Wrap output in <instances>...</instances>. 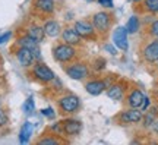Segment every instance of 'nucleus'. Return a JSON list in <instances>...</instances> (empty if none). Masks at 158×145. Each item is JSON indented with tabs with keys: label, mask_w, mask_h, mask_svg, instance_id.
<instances>
[{
	"label": "nucleus",
	"mask_w": 158,
	"mask_h": 145,
	"mask_svg": "<svg viewBox=\"0 0 158 145\" xmlns=\"http://www.w3.org/2000/svg\"><path fill=\"white\" fill-rule=\"evenodd\" d=\"M53 56L59 62H69L75 57V49L70 44H60L53 50Z\"/></svg>",
	"instance_id": "obj_1"
},
{
	"label": "nucleus",
	"mask_w": 158,
	"mask_h": 145,
	"mask_svg": "<svg viewBox=\"0 0 158 145\" xmlns=\"http://www.w3.org/2000/svg\"><path fill=\"white\" fill-rule=\"evenodd\" d=\"M59 106L63 112L75 113L81 106V101H79V97H76V95H66L59 100Z\"/></svg>",
	"instance_id": "obj_2"
},
{
	"label": "nucleus",
	"mask_w": 158,
	"mask_h": 145,
	"mask_svg": "<svg viewBox=\"0 0 158 145\" xmlns=\"http://www.w3.org/2000/svg\"><path fill=\"white\" fill-rule=\"evenodd\" d=\"M113 41L120 50H127V47H129V44H127V29L124 27H118L113 34Z\"/></svg>",
	"instance_id": "obj_3"
},
{
	"label": "nucleus",
	"mask_w": 158,
	"mask_h": 145,
	"mask_svg": "<svg viewBox=\"0 0 158 145\" xmlns=\"http://www.w3.org/2000/svg\"><path fill=\"white\" fill-rule=\"evenodd\" d=\"M92 25L94 28L98 29V31H107L108 27H110V15L106 13V12H98L94 15V21H92Z\"/></svg>",
	"instance_id": "obj_4"
},
{
	"label": "nucleus",
	"mask_w": 158,
	"mask_h": 145,
	"mask_svg": "<svg viewBox=\"0 0 158 145\" xmlns=\"http://www.w3.org/2000/svg\"><path fill=\"white\" fill-rule=\"evenodd\" d=\"M66 73L72 79H84L88 75V67L82 63H76V65H72L70 67H68Z\"/></svg>",
	"instance_id": "obj_5"
},
{
	"label": "nucleus",
	"mask_w": 158,
	"mask_h": 145,
	"mask_svg": "<svg viewBox=\"0 0 158 145\" xmlns=\"http://www.w3.org/2000/svg\"><path fill=\"white\" fill-rule=\"evenodd\" d=\"M60 126H62V130L69 136H73V135H78L82 129V123L78 122V120H66V122H60Z\"/></svg>",
	"instance_id": "obj_6"
},
{
	"label": "nucleus",
	"mask_w": 158,
	"mask_h": 145,
	"mask_svg": "<svg viewBox=\"0 0 158 145\" xmlns=\"http://www.w3.org/2000/svg\"><path fill=\"white\" fill-rule=\"evenodd\" d=\"M34 73L40 81H44V82H48V81H53V79H54L53 70H51L50 67H47L45 65H37V66L34 67Z\"/></svg>",
	"instance_id": "obj_7"
},
{
	"label": "nucleus",
	"mask_w": 158,
	"mask_h": 145,
	"mask_svg": "<svg viewBox=\"0 0 158 145\" xmlns=\"http://www.w3.org/2000/svg\"><path fill=\"white\" fill-rule=\"evenodd\" d=\"M18 60H19V63L22 65L23 67H28L32 65V62H34L35 56L34 53L29 50V49H27V47H21L19 49V51H18Z\"/></svg>",
	"instance_id": "obj_8"
},
{
	"label": "nucleus",
	"mask_w": 158,
	"mask_h": 145,
	"mask_svg": "<svg viewBox=\"0 0 158 145\" xmlns=\"http://www.w3.org/2000/svg\"><path fill=\"white\" fill-rule=\"evenodd\" d=\"M142 112H139L138 109H133L132 110H127V112H123L120 114V120L124 123H138L142 120Z\"/></svg>",
	"instance_id": "obj_9"
},
{
	"label": "nucleus",
	"mask_w": 158,
	"mask_h": 145,
	"mask_svg": "<svg viewBox=\"0 0 158 145\" xmlns=\"http://www.w3.org/2000/svg\"><path fill=\"white\" fill-rule=\"evenodd\" d=\"M75 31L81 37H92L94 35V25H91L86 21H78L75 23Z\"/></svg>",
	"instance_id": "obj_10"
},
{
	"label": "nucleus",
	"mask_w": 158,
	"mask_h": 145,
	"mask_svg": "<svg viewBox=\"0 0 158 145\" xmlns=\"http://www.w3.org/2000/svg\"><path fill=\"white\" fill-rule=\"evenodd\" d=\"M143 57L145 60L151 62H158V41H152L143 49Z\"/></svg>",
	"instance_id": "obj_11"
},
{
	"label": "nucleus",
	"mask_w": 158,
	"mask_h": 145,
	"mask_svg": "<svg viewBox=\"0 0 158 145\" xmlns=\"http://www.w3.org/2000/svg\"><path fill=\"white\" fill-rule=\"evenodd\" d=\"M63 37V41L66 43V44H70V45H76L81 43V35H79L76 31H75V28H68L64 29L62 34Z\"/></svg>",
	"instance_id": "obj_12"
},
{
	"label": "nucleus",
	"mask_w": 158,
	"mask_h": 145,
	"mask_svg": "<svg viewBox=\"0 0 158 145\" xmlns=\"http://www.w3.org/2000/svg\"><path fill=\"white\" fill-rule=\"evenodd\" d=\"M19 44H21V47H27V49H29V50L34 53L35 57H40L38 41H35L34 38H31L29 35H27V37H22V38L19 40Z\"/></svg>",
	"instance_id": "obj_13"
},
{
	"label": "nucleus",
	"mask_w": 158,
	"mask_h": 145,
	"mask_svg": "<svg viewBox=\"0 0 158 145\" xmlns=\"http://www.w3.org/2000/svg\"><path fill=\"white\" fill-rule=\"evenodd\" d=\"M143 100H145V95L142 94L139 89H133V91L130 92L129 98H127V103H129L130 107H133V109H139V107H142Z\"/></svg>",
	"instance_id": "obj_14"
},
{
	"label": "nucleus",
	"mask_w": 158,
	"mask_h": 145,
	"mask_svg": "<svg viewBox=\"0 0 158 145\" xmlns=\"http://www.w3.org/2000/svg\"><path fill=\"white\" fill-rule=\"evenodd\" d=\"M86 91H88V94L91 95H100L106 89V82H102V81H91L86 84Z\"/></svg>",
	"instance_id": "obj_15"
},
{
	"label": "nucleus",
	"mask_w": 158,
	"mask_h": 145,
	"mask_svg": "<svg viewBox=\"0 0 158 145\" xmlns=\"http://www.w3.org/2000/svg\"><path fill=\"white\" fill-rule=\"evenodd\" d=\"M44 32L45 35H48V37H57L59 34H60V25L54 21H48V22L44 25Z\"/></svg>",
	"instance_id": "obj_16"
},
{
	"label": "nucleus",
	"mask_w": 158,
	"mask_h": 145,
	"mask_svg": "<svg viewBox=\"0 0 158 145\" xmlns=\"http://www.w3.org/2000/svg\"><path fill=\"white\" fill-rule=\"evenodd\" d=\"M31 134H32V125L29 122H27L21 128V134H19V142L21 144H27L31 138Z\"/></svg>",
	"instance_id": "obj_17"
},
{
	"label": "nucleus",
	"mask_w": 158,
	"mask_h": 145,
	"mask_svg": "<svg viewBox=\"0 0 158 145\" xmlns=\"http://www.w3.org/2000/svg\"><path fill=\"white\" fill-rule=\"evenodd\" d=\"M107 95L108 98H111V100H122L123 98V88L120 87V85H111L107 91Z\"/></svg>",
	"instance_id": "obj_18"
},
{
	"label": "nucleus",
	"mask_w": 158,
	"mask_h": 145,
	"mask_svg": "<svg viewBox=\"0 0 158 145\" xmlns=\"http://www.w3.org/2000/svg\"><path fill=\"white\" fill-rule=\"evenodd\" d=\"M28 35L31 37V38H34L35 41H43V38H44V35H45V32H44V28H41V27H31L29 28V31H28Z\"/></svg>",
	"instance_id": "obj_19"
},
{
	"label": "nucleus",
	"mask_w": 158,
	"mask_h": 145,
	"mask_svg": "<svg viewBox=\"0 0 158 145\" xmlns=\"http://www.w3.org/2000/svg\"><path fill=\"white\" fill-rule=\"evenodd\" d=\"M37 7L43 12H53L54 11V0H37Z\"/></svg>",
	"instance_id": "obj_20"
},
{
	"label": "nucleus",
	"mask_w": 158,
	"mask_h": 145,
	"mask_svg": "<svg viewBox=\"0 0 158 145\" xmlns=\"http://www.w3.org/2000/svg\"><path fill=\"white\" fill-rule=\"evenodd\" d=\"M138 28H139V21H138V18H136V16H132L129 21H127L126 29H127V32L135 34L136 31H138Z\"/></svg>",
	"instance_id": "obj_21"
},
{
	"label": "nucleus",
	"mask_w": 158,
	"mask_h": 145,
	"mask_svg": "<svg viewBox=\"0 0 158 145\" xmlns=\"http://www.w3.org/2000/svg\"><path fill=\"white\" fill-rule=\"evenodd\" d=\"M145 7L149 12H158V0H145Z\"/></svg>",
	"instance_id": "obj_22"
},
{
	"label": "nucleus",
	"mask_w": 158,
	"mask_h": 145,
	"mask_svg": "<svg viewBox=\"0 0 158 145\" xmlns=\"http://www.w3.org/2000/svg\"><path fill=\"white\" fill-rule=\"evenodd\" d=\"M32 110H34V100H32V98H28L27 103H25V112L31 113Z\"/></svg>",
	"instance_id": "obj_23"
},
{
	"label": "nucleus",
	"mask_w": 158,
	"mask_h": 145,
	"mask_svg": "<svg viewBox=\"0 0 158 145\" xmlns=\"http://www.w3.org/2000/svg\"><path fill=\"white\" fill-rule=\"evenodd\" d=\"M40 144L41 145H57L59 142H57L56 139H50V138H47V139H41L40 141Z\"/></svg>",
	"instance_id": "obj_24"
},
{
	"label": "nucleus",
	"mask_w": 158,
	"mask_h": 145,
	"mask_svg": "<svg viewBox=\"0 0 158 145\" xmlns=\"http://www.w3.org/2000/svg\"><path fill=\"white\" fill-rule=\"evenodd\" d=\"M98 3L104 7H113V0H98Z\"/></svg>",
	"instance_id": "obj_25"
},
{
	"label": "nucleus",
	"mask_w": 158,
	"mask_h": 145,
	"mask_svg": "<svg viewBox=\"0 0 158 145\" xmlns=\"http://www.w3.org/2000/svg\"><path fill=\"white\" fill-rule=\"evenodd\" d=\"M41 113L47 117H54V112H53V109H44V110H41Z\"/></svg>",
	"instance_id": "obj_26"
},
{
	"label": "nucleus",
	"mask_w": 158,
	"mask_h": 145,
	"mask_svg": "<svg viewBox=\"0 0 158 145\" xmlns=\"http://www.w3.org/2000/svg\"><path fill=\"white\" fill-rule=\"evenodd\" d=\"M151 32H152V35L158 37V21H155V22L151 25Z\"/></svg>",
	"instance_id": "obj_27"
},
{
	"label": "nucleus",
	"mask_w": 158,
	"mask_h": 145,
	"mask_svg": "<svg viewBox=\"0 0 158 145\" xmlns=\"http://www.w3.org/2000/svg\"><path fill=\"white\" fill-rule=\"evenodd\" d=\"M10 35H12L10 32H5L3 35H0V44H3V43H6L7 40L10 38Z\"/></svg>",
	"instance_id": "obj_28"
},
{
	"label": "nucleus",
	"mask_w": 158,
	"mask_h": 145,
	"mask_svg": "<svg viewBox=\"0 0 158 145\" xmlns=\"http://www.w3.org/2000/svg\"><path fill=\"white\" fill-rule=\"evenodd\" d=\"M6 120H7V117H6L5 112H3V110H0V126H3V125L6 123Z\"/></svg>",
	"instance_id": "obj_29"
},
{
	"label": "nucleus",
	"mask_w": 158,
	"mask_h": 145,
	"mask_svg": "<svg viewBox=\"0 0 158 145\" xmlns=\"http://www.w3.org/2000/svg\"><path fill=\"white\" fill-rule=\"evenodd\" d=\"M154 120V117H152V114H149V116H147L145 117V126H149V125H152V122Z\"/></svg>",
	"instance_id": "obj_30"
},
{
	"label": "nucleus",
	"mask_w": 158,
	"mask_h": 145,
	"mask_svg": "<svg viewBox=\"0 0 158 145\" xmlns=\"http://www.w3.org/2000/svg\"><path fill=\"white\" fill-rule=\"evenodd\" d=\"M149 106V98H147V97H145V100H143V103H142V110H145V109H147V107Z\"/></svg>",
	"instance_id": "obj_31"
},
{
	"label": "nucleus",
	"mask_w": 158,
	"mask_h": 145,
	"mask_svg": "<svg viewBox=\"0 0 158 145\" xmlns=\"http://www.w3.org/2000/svg\"><path fill=\"white\" fill-rule=\"evenodd\" d=\"M152 130L155 132V134H158V120L152 122Z\"/></svg>",
	"instance_id": "obj_32"
},
{
	"label": "nucleus",
	"mask_w": 158,
	"mask_h": 145,
	"mask_svg": "<svg viewBox=\"0 0 158 145\" xmlns=\"http://www.w3.org/2000/svg\"><path fill=\"white\" fill-rule=\"evenodd\" d=\"M106 50H108L110 53H113V54H116V49H114V47H111V45H107V47H106Z\"/></svg>",
	"instance_id": "obj_33"
},
{
	"label": "nucleus",
	"mask_w": 158,
	"mask_h": 145,
	"mask_svg": "<svg viewBox=\"0 0 158 145\" xmlns=\"http://www.w3.org/2000/svg\"><path fill=\"white\" fill-rule=\"evenodd\" d=\"M132 2H141V0H132Z\"/></svg>",
	"instance_id": "obj_34"
},
{
	"label": "nucleus",
	"mask_w": 158,
	"mask_h": 145,
	"mask_svg": "<svg viewBox=\"0 0 158 145\" xmlns=\"http://www.w3.org/2000/svg\"><path fill=\"white\" fill-rule=\"evenodd\" d=\"M85 2H94V0H85Z\"/></svg>",
	"instance_id": "obj_35"
}]
</instances>
